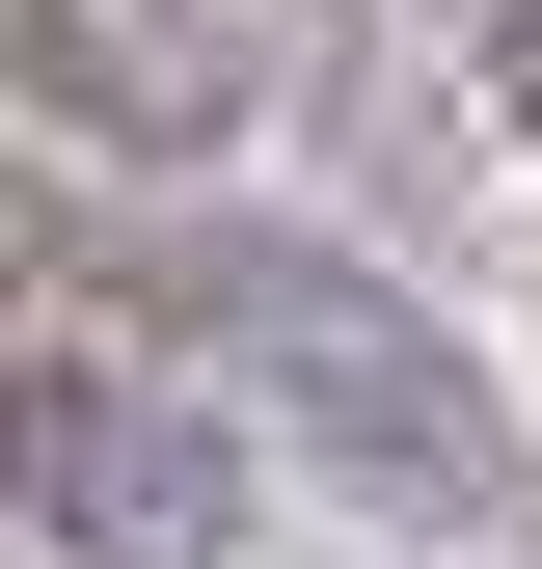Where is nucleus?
Listing matches in <instances>:
<instances>
[{
	"label": "nucleus",
	"mask_w": 542,
	"mask_h": 569,
	"mask_svg": "<svg viewBox=\"0 0 542 569\" xmlns=\"http://www.w3.org/2000/svg\"><path fill=\"white\" fill-rule=\"evenodd\" d=\"M109 299L163 326V352H218L244 435H299L325 488H380V516H434V542L515 516V435H489V380H461V326L406 299V271L299 244V218H136Z\"/></svg>",
	"instance_id": "f257e3e1"
},
{
	"label": "nucleus",
	"mask_w": 542,
	"mask_h": 569,
	"mask_svg": "<svg viewBox=\"0 0 542 569\" xmlns=\"http://www.w3.org/2000/svg\"><path fill=\"white\" fill-rule=\"evenodd\" d=\"M0 516H54L82 569H218L244 542V461L190 435V380L82 271H0Z\"/></svg>",
	"instance_id": "f03ea898"
},
{
	"label": "nucleus",
	"mask_w": 542,
	"mask_h": 569,
	"mask_svg": "<svg viewBox=\"0 0 542 569\" xmlns=\"http://www.w3.org/2000/svg\"><path fill=\"white\" fill-rule=\"evenodd\" d=\"M0 109L109 136V163H218L271 136V28L244 0H0Z\"/></svg>",
	"instance_id": "7ed1b4c3"
},
{
	"label": "nucleus",
	"mask_w": 542,
	"mask_h": 569,
	"mask_svg": "<svg viewBox=\"0 0 542 569\" xmlns=\"http://www.w3.org/2000/svg\"><path fill=\"white\" fill-rule=\"evenodd\" d=\"M461 82L515 109V163H542V0H461Z\"/></svg>",
	"instance_id": "20e7f679"
}]
</instances>
